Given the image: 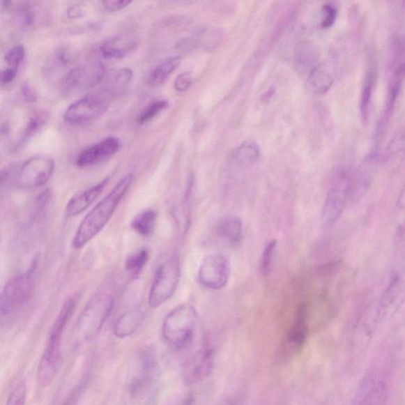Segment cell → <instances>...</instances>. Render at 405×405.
<instances>
[{"label":"cell","instance_id":"1","mask_svg":"<svg viewBox=\"0 0 405 405\" xmlns=\"http://www.w3.org/2000/svg\"><path fill=\"white\" fill-rule=\"evenodd\" d=\"M134 174H128L116 185L112 191L100 201L81 222L76 231L72 245L80 250L95 238L107 225L119 207L122 199L127 194L134 181Z\"/></svg>","mask_w":405,"mask_h":405},{"label":"cell","instance_id":"2","mask_svg":"<svg viewBox=\"0 0 405 405\" xmlns=\"http://www.w3.org/2000/svg\"><path fill=\"white\" fill-rule=\"evenodd\" d=\"M114 307V298L107 292H98L87 303L76 325L78 337L91 342L98 335Z\"/></svg>","mask_w":405,"mask_h":405},{"label":"cell","instance_id":"3","mask_svg":"<svg viewBox=\"0 0 405 405\" xmlns=\"http://www.w3.org/2000/svg\"><path fill=\"white\" fill-rule=\"evenodd\" d=\"M197 314L190 304L181 305L170 311L164 320L162 336L176 349H183L191 342L197 325Z\"/></svg>","mask_w":405,"mask_h":405},{"label":"cell","instance_id":"4","mask_svg":"<svg viewBox=\"0 0 405 405\" xmlns=\"http://www.w3.org/2000/svg\"><path fill=\"white\" fill-rule=\"evenodd\" d=\"M390 72L388 93L379 124V135L385 130L391 119L405 82V40L402 38H397L392 45Z\"/></svg>","mask_w":405,"mask_h":405},{"label":"cell","instance_id":"5","mask_svg":"<svg viewBox=\"0 0 405 405\" xmlns=\"http://www.w3.org/2000/svg\"><path fill=\"white\" fill-rule=\"evenodd\" d=\"M38 261V257L35 258L26 272L16 275L5 285L0 297V314L2 316L13 313L31 298Z\"/></svg>","mask_w":405,"mask_h":405},{"label":"cell","instance_id":"6","mask_svg":"<svg viewBox=\"0 0 405 405\" xmlns=\"http://www.w3.org/2000/svg\"><path fill=\"white\" fill-rule=\"evenodd\" d=\"M181 277V263L178 255H174L158 268L148 296L152 308L162 306L174 296Z\"/></svg>","mask_w":405,"mask_h":405},{"label":"cell","instance_id":"7","mask_svg":"<svg viewBox=\"0 0 405 405\" xmlns=\"http://www.w3.org/2000/svg\"><path fill=\"white\" fill-rule=\"evenodd\" d=\"M110 102L111 98L101 92L91 93L70 105L64 119L75 125L95 121L107 112Z\"/></svg>","mask_w":405,"mask_h":405},{"label":"cell","instance_id":"8","mask_svg":"<svg viewBox=\"0 0 405 405\" xmlns=\"http://www.w3.org/2000/svg\"><path fill=\"white\" fill-rule=\"evenodd\" d=\"M55 161L48 155H36L22 164L17 184L22 189L31 190L44 185L54 174Z\"/></svg>","mask_w":405,"mask_h":405},{"label":"cell","instance_id":"9","mask_svg":"<svg viewBox=\"0 0 405 405\" xmlns=\"http://www.w3.org/2000/svg\"><path fill=\"white\" fill-rule=\"evenodd\" d=\"M105 73L102 63L81 64L69 70L63 78V86L68 92L90 90L102 83Z\"/></svg>","mask_w":405,"mask_h":405},{"label":"cell","instance_id":"10","mask_svg":"<svg viewBox=\"0 0 405 405\" xmlns=\"http://www.w3.org/2000/svg\"><path fill=\"white\" fill-rule=\"evenodd\" d=\"M351 174L339 175L335 184L328 191L322 209V221L326 226L336 224L349 204V188Z\"/></svg>","mask_w":405,"mask_h":405},{"label":"cell","instance_id":"11","mask_svg":"<svg viewBox=\"0 0 405 405\" xmlns=\"http://www.w3.org/2000/svg\"><path fill=\"white\" fill-rule=\"evenodd\" d=\"M198 275L203 286L211 290H220L224 289L230 278V262L224 255L208 256L201 263Z\"/></svg>","mask_w":405,"mask_h":405},{"label":"cell","instance_id":"12","mask_svg":"<svg viewBox=\"0 0 405 405\" xmlns=\"http://www.w3.org/2000/svg\"><path fill=\"white\" fill-rule=\"evenodd\" d=\"M62 337L61 334L49 333L37 372L38 383L43 388L48 387L56 377L61 362Z\"/></svg>","mask_w":405,"mask_h":405},{"label":"cell","instance_id":"13","mask_svg":"<svg viewBox=\"0 0 405 405\" xmlns=\"http://www.w3.org/2000/svg\"><path fill=\"white\" fill-rule=\"evenodd\" d=\"M377 156L369 155L354 174H351L349 188V204H356L365 196L372 185Z\"/></svg>","mask_w":405,"mask_h":405},{"label":"cell","instance_id":"14","mask_svg":"<svg viewBox=\"0 0 405 405\" xmlns=\"http://www.w3.org/2000/svg\"><path fill=\"white\" fill-rule=\"evenodd\" d=\"M121 142L115 137H108L82 152L77 158L80 167H90L112 157L120 150Z\"/></svg>","mask_w":405,"mask_h":405},{"label":"cell","instance_id":"15","mask_svg":"<svg viewBox=\"0 0 405 405\" xmlns=\"http://www.w3.org/2000/svg\"><path fill=\"white\" fill-rule=\"evenodd\" d=\"M213 351L206 348L199 351L186 367L185 381L189 384H196L206 379L213 371Z\"/></svg>","mask_w":405,"mask_h":405},{"label":"cell","instance_id":"16","mask_svg":"<svg viewBox=\"0 0 405 405\" xmlns=\"http://www.w3.org/2000/svg\"><path fill=\"white\" fill-rule=\"evenodd\" d=\"M137 46V40L123 33L110 38L100 47V54L107 61H119L124 58Z\"/></svg>","mask_w":405,"mask_h":405},{"label":"cell","instance_id":"17","mask_svg":"<svg viewBox=\"0 0 405 405\" xmlns=\"http://www.w3.org/2000/svg\"><path fill=\"white\" fill-rule=\"evenodd\" d=\"M336 68L331 62L318 64L309 73L308 83L311 90L323 95L330 90L335 80Z\"/></svg>","mask_w":405,"mask_h":405},{"label":"cell","instance_id":"18","mask_svg":"<svg viewBox=\"0 0 405 405\" xmlns=\"http://www.w3.org/2000/svg\"><path fill=\"white\" fill-rule=\"evenodd\" d=\"M109 181V178H105L96 185L91 187V189L82 192L70 199L67 205V215L69 217H73L84 213L101 195Z\"/></svg>","mask_w":405,"mask_h":405},{"label":"cell","instance_id":"19","mask_svg":"<svg viewBox=\"0 0 405 405\" xmlns=\"http://www.w3.org/2000/svg\"><path fill=\"white\" fill-rule=\"evenodd\" d=\"M144 319L145 310L142 306L128 310L116 319L114 327L115 336L121 339L132 336Z\"/></svg>","mask_w":405,"mask_h":405},{"label":"cell","instance_id":"20","mask_svg":"<svg viewBox=\"0 0 405 405\" xmlns=\"http://www.w3.org/2000/svg\"><path fill=\"white\" fill-rule=\"evenodd\" d=\"M132 77V70L127 68L111 70L108 74L105 73L100 92L112 98L125 89L131 83Z\"/></svg>","mask_w":405,"mask_h":405},{"label":"cell","instance_id":"21","mask_svg":"<svg viewBox=\"0 0 405 405\" xmlns=\"http://www.w3.org/2000/svg\"><path fill=\"white\" fill-rule=\"evenodd\" d=\"M308 326L307 323V307L300 304L297 310L296 321L289 333V342L293 349H301L307 342Z\"/></svg>","mask_w":405,"mask_h":405},{"label":"cell","instance_id":"22","mask_svg":"<svg viewBox=\"0 0 405 405\" xmlns=\"http://www.w3.org/2000/svg\"><path fill=\"white\" fill-rule=\"evenodd\" d=\"M319 56V50L309 42H303L298 44L296 49L295 60L296 68L299 72H310L316 66Z\"/></svg>","mask_w":405,"mask_h":405},{"label":"cell","instance_id":"23","mask_svg":"<svg viewBox=\"0 0 405 405\" xmlns=\"http://www.w3.org/2000/svg\"><path fill=\"white\" fill-rule=\"evenodd\" d=\"M142 361L143 363L140 372L137 376L132 380L130 385V390L132 393H137L145 389V387L148 386L154 378L156 369V361L154 356L150 352L149 353L146 352Z\"/></svg>","mask_w":405,"mask_h":405},{"label":"cell","instance_id":"24","mask_svg":"<svg viewBox=\"0 0 405 405\" xmlns=\"http://www.w3.org/2000/svg\"><path fill=\"white\" fill-rule=\"evenodd\" d=\"M374 86V72L369 70L364 78L360 99V112L363 124H366L371 115L373 91Z\"/></svg>","mask_w":405,"mask_h":405},{"label":"cell","instance_id":"25","mask_svg":"<svg viewBox=\"0 0 405 405\" xmlns=\"http://www.w3.org/2000/svg\"><path fill=\"white\" fill-rule=\"evenodd\" d=\"M181 63V58L180 56L167 59V61L162 62L152 70L148 77V84L151 86H158L165 83L169 76L180 66Z\"/></svg>","mask_w":405,"mask_h":405},{"label":"cell","instance_id":"26","mask_svg":"<svg viewBox=\"0 0 405 405\" xmlns=\"http://www.w3.org/2000/svg\"><path fill=\"white\" fill-rule=\"evenodd\" d=\"M220 236L229 243L236 244L242 238L243 224L236 217H229L222 221L219 226Z\"/></svg>","mask_w":405,"mask_h":405},{"label":"cell","instance_id":"27","mask_svg":"<svg viewBox=\"0 0 405 405\" xmlns=\"http://www.w3.org/2000/svg\"><path fill=\"white\" fill-rule=\"evenodd\" d=\"M157 220L155 211L148 210L144 211L135 218L132 222V227L140 236H148L154 231Z\"/></svg>","mask_w":405,"mask_h":405},{"label":"cell","instance_id":"28","mask_svg":"<svg viewBox=\"0 0 405 405\" xmlns=\"http://www.w3.org/2000/svg\"><path fill=\"white\" fill-rule=\"evenodd\" d=\"M49 116L46 112H39L35 114L31 119L29 120L25 130L22 134L19 141H17V146H21L26 144L29 139H31L35 134H36L40 128H43L48 122Z\"/></svg>","mask_w":405,"mask_h":405},{"label":"cell","instance_id":"29","mask_svg":"<svg viewBox=\"0 0 405 405\" xmlns=\"http://www.w3.org/2000/svg\"><path fill=\"white\" fill-rule=\"evenodd\" d=\"M260 156L259 146L254 141L246 140L240 145L236 152L237 160L243 166H250Z\"/></svg>","mask_w":405,"mask_h":405},{"label":"cell","instance_id":"30","mask_svg":"<svg viewBox=\"0 0 405 405\" xmlns=\"http://www.w3.org/2000/svg\"><path fill=\"white\" fill-rule=\"evenodd\" d=\"M149 259V252L148 250H140L133 254L129 256L125 261V270L132 277H137L143 271V269Z\"/></svg>","mask_w":405,"mask_h":405},{"label":"cell","instance_id":"31","mask_svg":"<svg viewBox=\"0 0 405 405\" xmlns=\"http://www.w3.org/2000/svg\"><path fill=\"white\" fill-rule=\"evenodd\" d=\"M25 58V49L22 45H15L10 49L4 56V61L8 68L19 70L20 64Z\"/></svg>","mask_w":405,"mask_h":405},{"label":"cell","instance_id":"32","mask_svg":"<svg viewBox=\"0 0 405 405\" xmlns=\"http://www.w3.org/2000/svg\"><path fill=\"white\" fill-rule=\"evenodd\" d=\"M167 107L168 102L167 101H156L151 103L139 115L138 119L139 124L141 125L146 124V123L155 119L158 114H160Z\"/></svg>","mask_w":405,"mask_h":405},{"label":"cell","instance_id":"33","mask_svg":"<svg viewBox=\"0 0 405 405\" xmlns=\"http://www.w3.org/2000/svg\"><path fill=\"white\" fill-rule=\"evenodd\" d=\"M277 242L275 240L269 243L263 250L260 262V271L262 275H266L271 271L275 250L277 249Z\"/></svg>","mask_w":405,"mask_h":405},{"label":"cell","instance_id":"34","mask_svg":"<svg viewBox=\"0 0 405 405\" xmlns=\"http://www.w3.org/2000/svg\"><path fill=\"white\" fill-rule=\"evenodd\" d=\"M27 385L25 381H22L8 397L7 404H24L26 399Z\"/></svg>","mask_w":405,"mask_h":405},{"label":"cell","instance_id":"35","mask_svg":"<svg viewBox=\"0 0 405 405\" xmlns=\"http://www.w3.org/2000/svg\"><path fill=\"white\" fill-rule=\"evenodd\" d=\"M322 15L321 27L328 29L336 22L337 10L331 4H326L322 8Z\"/></svg>","mask_w":405,"mask_h":405},{"label":"cell","instance_id":"36","mask_svg":"<svg viewBox=\"0 0 405 405\" xmlns=\"http://www.w3.org/2000/svg\"><path fill=\"white\" fill-rule=\"evenodd\" d=\"M134 0H102L103 7L109 13H119L130 5Z\"/></svg>","mask_w":405,"mask_h":405},{"label":"cell","instance_id":"37","mask_svg":"<svg viewBox=\"0 0 405 405\" xmlns=\"http://www.w3.org/2000/svg\"><path fill=\"white\" fill-rule=\"evenodd\" d=\"M56 58L59 63L61 66H68L70 63H72L75 59V54L73 51L70 50L67 47H61L56 52Z\"/></svg>","mask_w":405,"mask_h":405},{"label":"cell","instance_id":"38","mask_svg":"<svg viewBox=\"0 0 405 405\" xmlns=\"http://www.w3.org/2000/svg\"><path fill=\"white\" fill-rule=\"evenodd\" d=\"M192 84V75L190 72L180 74L174 82L175 89L180 92L189 89Z\"/></svg>","mask_w":405,"mask_h":405},{"label":"cell","instance_id":"39","mask_svg":"<svg viewBox=\"0 0 405 405\" xmlns=\"http://www.w3.org/2000/svg\"><path fill=\"white\" fill-rule=\"evenodd\" d=\"M22 93L26 102L33 103L37 101V93L33 90L32 86L28 83V82H25V83L22 84Z\"/></svg>","mask_w":405,"mask_h":405},{"label":"cell","instance_id":"40","mask_svg":"<svg viewBox=\"0 0 405 405\" xmlns=\"http://www.w3.org/2000/svg\"><path fill=\"white\" fill-rule=\"evenodd\" d=\"M85 15V10L83 6L80 4H74L68 8L67 15L68 19L78 20L83 17Z\"/></svg>","mask_w":405,"mask_h":405},{"label":"cell","instance_id":"41","mask_svg":"<svg viewBox=\"0 0 405 405\" xmlns=\"http://www.w3.org/2000/svg\"><path fill=\"white\" fill-rule=\"evenodd\" d=\"M17 74V70L6 68L1 72V82L2 84H8L13 82Z\"/></svg>","mask_w":405,"mask_h":405},{"label":"cell","instance_id":"42","mask_svg":"<svg viewBox=\"0 0 405 405\" xmlns=\"http://www.w3.org/2000/svg\"><path fill=\"white\" fill-rule=\"evenodd\" d=\"M397 213L399 216L405 219V192L403 193L400 199H399L397 206Z\"/></svg>","mask_w":405,"mask_h":405},{"label":"cell","instance_id":"43","mask_svg":"<svg viewBox=\"0 0 405 405\" xmlns=\"http://www.w3.org/2000/svg\"><path fill=\"white\" fill-rule=\"evenodd\" d=\"M11 0H2V6L3 9H7L10 5Z\"/></svg>","mask_w":405,"mask_h":405},{"label":"cell","instance_id":"44","mask_svg":"<svg viewBox=\"0 0 405 405\" xmlns=\"http://www.w3.org/2000/svg\"><path fill=\"white\" fill-rule=\"evenodd\" d=\"M404 7H405V0H404Z\"/></svg>","mask_w":405,"mask_h":405}]
</instances>
